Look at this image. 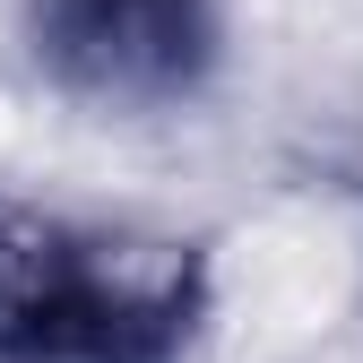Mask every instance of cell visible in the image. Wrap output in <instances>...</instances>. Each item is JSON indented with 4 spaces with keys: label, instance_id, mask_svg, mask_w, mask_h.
<instances>
[{
    "label": "cell",
    "instance_id": "cell-1",
    "mask_svg": "<svg viewBox=\"0 0 363 363\" xmlns=\"http://www.w3.org/2000/svg\"><path fill=\"white\" fill-rule=\"evenodd\" d=\"M199 311V259L104 234H35L0 286V363H182Z\"/></svg>",
    "mask_w": 363,
    "mask_h": 363
},
{
    "label": "cell",
    "instance_id": "cell-2",
    "mask_svg": "<svg viewBox=\"0 0 363 363\" xmlns=\"http://www.w3.org/2000/svg\"><path fill=\"white\" fill-rule=\"evenodd\" d=\"M26 35L69 96L113 113H164L208 86L225 18L216 0H26Z\"/></svg>",
    "mask_w": 363,
    "mask_h": 363
}]
</instances>
